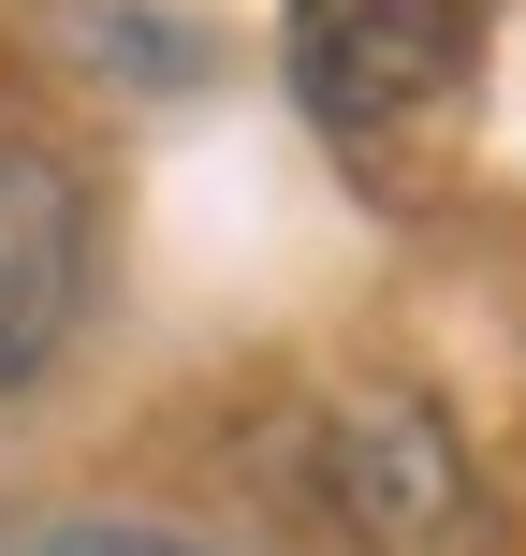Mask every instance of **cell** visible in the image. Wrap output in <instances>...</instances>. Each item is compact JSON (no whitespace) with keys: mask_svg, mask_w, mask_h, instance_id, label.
<instances>
[{"mask_svg":"<svg viewBox=\"0 0 526 556\" xmlns=\"http://www.w3.org/2000/svg\"><path fill=\"white\" fill-rule=\"evenodd\" d=\"M293 103L322 132H410L424 103H453L483 59V0H293Z\"/></svg>","mask_w":526,"mask_h":556,"instance_id":"cell-1","label":"cell"},{"mask_svg":"<svg viewBox=\"0 0 526 556\" xmlns=\"http://www.w3.org/2000/svg\"><path fill=\"white\" fill-rule=\"evenodd\" d=\"M322 498L365 556H483V469L424 395H365V410L322 425Z\"/></svg>","mask_w":526,"mask_h":556,"instance_id":"cell-2","label":"cell"},{"mask_svg":"<svg viewBox=\"0 0 526 556\" xmlns=\"http://www.w3.org/2000/svg\"><path fill=\"white\" fill-rule=\"evenodd\" d=\"M74 307H88V205L44 147H0V395L74 352Z\"/></svg>","mask_w":526,"mask_h":556,"instance_id":"cell-3","label":"cell"},{"mask_svg":"<svg viewBox=\"0 0 526 556\" xmlns=\"http://www.w3.org/2000/svg\"><path fill=\"white\" fill-rule=\"evenodd\" d=\"M15 556H220V542H191V528H132V513H74V528H29Z\"/></svg>","mask_w":526,"mask_h":556,"instance_id":"cell-4","label":"cell"}]
</instances>
